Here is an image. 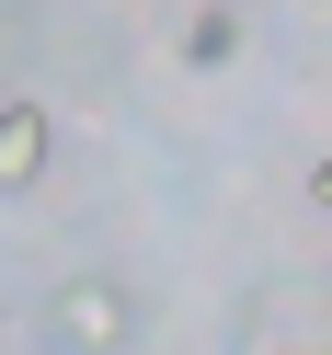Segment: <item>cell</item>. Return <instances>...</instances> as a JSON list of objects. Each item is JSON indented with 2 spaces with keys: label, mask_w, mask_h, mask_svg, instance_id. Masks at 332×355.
<instances>
[{
  "label": "cell",
  "mask_w": 332,
  "mask_h": 355,
  "mask_svg": "<svg viewBox=\"0 0 332 355\" xmlns=\"http://www.w3.org/2000/svg\"><path fill=\"white\" fill-rule=\"evenodd\" d=\"M309 207H332V149H321V161H309Z\"/></svg>",
  "instance_id": "obj_4"
},
{
  "label": "cell",
  "mask_w": 332,
  "mask_h": 355,
  "mask_svg": "<svg viewBox=\"0 0 332 355\" xmlns=\"http://www.w3.org/2000/svg\"><path fill=\"white\" fill-rule=\"evenodd\" d=\"M46 149H58L46 103L12 92V103H0V195H35V184H46Z\"/></svg>",
  "instance_id": "obj_2"
},
{
  "label": "cell",
  "mask_w": 332,
  "mask_h": 355,
  "mask_svg": "<svg viewBox=\"0 0 332 355\" xmlns=\"http://www.w3.org/2000/svg\"><path fill=\"white\" fill-rule=\"evenodd\" d=\"M46 344L58 355H126L138 344V298L115 275H58L46 286Z\"/></svg>",
  "instance_id": "obj_1"
},
{
  "label": "cell",
  "mask_w": 332,
  "mask_h": 355,
  "mask_svg": "<svg viewBox=\"0 0 332 355\" xmlns=\"http://www.w3.org/2000/svg\"><path fill=\"white\" fill-rule=\"evenodd\" d=\"M229 58H241V0H207L184 24V69H229Z\"/></svg>",
  "instance_id": "obj_3"
}]
</instances>
